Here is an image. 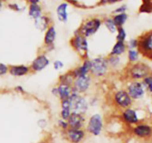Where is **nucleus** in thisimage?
Segmentation results:
<instances>
[{
    "mask_svg": "<svg viewBox=\"0 0 152 143\" xmlns=\"http://www.w3.org/2000/svg\"><path fill=\"white\" fill-rule=\"evenodd\" d=\"M107 58L104 57H96L91 59V70L90 75L95 78H102L106 76L109 72Z\"/></svg>",
    "mask_w": 152,
    "mask_h": 143,
    "instance_id": "nucleus-2",
    "label": "nucleus"
},
{
    "mask_svg": "<svg viewBox=\"0 0 152 143\" xmlns=\"http://www.w3.org/2000/svg\"><path fill=\"white\" fill-rule=\"evenodd\" d=\"M93 78L91 75L80 76L75 78L72 84V87L78 93L81 95L88 93L93 86Z\"/></svg>",
    "mask_w": 152,
    "mask_h": 143,
    "instance_id": "nucleus-7",
    "label": "nucleus"
},
{
    "mask_svg": "<svg viewBox=\"0 0 152 143\" xmlns=\"http://www.w3.org/2000/svg\"><path fill=\"white\" fill-rule=\"evenodd\" d=\"M104 24L105 27L107 28V30L109 31L110 33L114 34L117 31L118 28H117V26H116V24L114 23L113 18L112 19L111 18L106 19V20H104Z\"/></svg>",
    "mask_w": 152,
    "mask_h": 143,
    "instance_id": "nucleus-29",
    "label": "nucleus"
},
{
    "mask_svg": "<svg viewBox=\"0 0 152 143\" xmlns=\"http://www.w3.org/2000/svg\"><path fill=\"white\" fill-rule=\"evenodd\" d=\"M91 70V59L85 58L84 59L81 65L75 67L73 70H72V73L73 74L75 78H78L80 76L90 75Z\"/></svg>",
    "mask_w": 152,
    "mask_h": 143,
    "instance_id": "nucleus-16",
    "label": "nucleus"
},
{
    "mask_svg": "<svg viewBox=\"0 0 152 143\" xmlns=\"http://www.w3.org/2000/svg\"><path fill=\"white\" fill-rule=\"evenodd\" d=\"M9 70V68L5 64L0 63V75H5Z\"/></svg>",
    "mask_w": 152,
    "mask_h": 143,
    "instance_id": "nucleus-35",
    "label": "nucleus"
},
{
    "mask_svg": "<svg viewBox=\"0 0 152 143\" xmlns=\"http://www.w3.org/2000/svg\"><path fill=\"white\" fill-rule=\"evenodd\" d=\"M34 25L37 29L41 31H46L49 27V19L45 16H41L34 20Z\"/></svg>",
    "mask_w": 152,
    "mask_h": 143,
    "instance_id": "nucleus-24",
    "label": "nucleus"
},
{
    "mask_svg": "<svg viewBox=\"0 0 152 143\" xmlns=\"http://www.w3.org/2000/svg\"><path fill=\"white\" fill-rule=\"evenodd\" d=\"M16 90H17V91L20 92V93H23L25 92V90H24V89H23V87H20V86H18V87H16Z\"/></svg>",
    "mask_w": 152,
    "mask_h": 143,
    "instance_id": "nucleus-39",
    "label": "nucleus"
},
{
    "mask_svg": "<svg viewBox=\"0 0 152 143\" xmlns=\"http://www.w3.org/2000/svg\"><path fill=\"white\" fill-rule=\"evenodd\" d=\"M75 92V90H74L72 86L65 84H60V83H58V85L53 87L51 90L52 94L55 97L58 98L61 101L69 100Z\"/></svg>",
    "mask_w": 152,
    "mask_h": 143,
    "instance_id": "nucleus-9",
    "label": "nucleus"
},
{
    "mask_svg": "<svg viewBox=\"0 0 152 143\" xmlns=\"http://www.w3.org/2000/svg\"><path fill=\"white\" fill-rule=\"evenodd\" d=\"M119 0H102L101 1V4H110V3H115V2H118Z\"/></svg>",
    "mask_w": 152,
    "mask_h": 143,
    "instance_id": "nucleus-37",
    "label": "nucleus"
},
{
    "mask_svg": "<svg viewBox=\"0 0 152 143\" xmlns=\"http://www.w3.org/2000/svg\"><path fill=\"white\" fill-rule=\"evenodd\" d=\"M139 43H140V41L137 39H131L126 43L128 49H138Z\"/></svg>",
    "mask_w": 152,
    "mask_h": 143,
    "instance_id": "nucleus-32",
    "label": "nucleus"
},
{
    "mask_svg": "<svg viewBox=\"0 0 152 143\" xmlns=\"http://www.w3.org/2000/svg\"><path fill=\"white\" fill-rule=\"evenodd\" d=\"M67 8H68V4L66 2H64V3L60 4L56 9L58 19L64 23H66L67 20H68Z\"/></svg>",
    "mask_w": 152,
    "mask_h": 143,
    "instance_id": "nucleus-21",
    "label": "nucleus"
},
{
    "mask_svg": "<svg viewBox=\"0 0 152 143\" xmlns=\"http://www.w3.org/2000/svg\"><path fill=\"white\" fill-rule=\"evenodd\" d=\"M30 66L26 65H15L9 67L8 72L12 76L14 77H23L28 75L31 72Z\"/></svg>",
    "mask_w": 152,
    "mask_h": 143,
    "instance_id": "nucleus-17",
    "label": "nucleus"
},
{
    "mask_svg": "<svg viewBox=\"0 0 152 143\" xmlns=\"http://www.w3.org/2000/svg\"><path fill=\"white\" fill-rule=\"evenodd\" d=\"M64 66V63H63V61H61V60H56L53 62V68L55 69V70L56 71H59V70L62 69Z\"/></svg>",
    "mask_w": 152,
    "mask_h": 143,
    "instance_id": "nucleus-34",
    "label": "nucleus"
},
{
    "mask_svg": "<svg viewBox=\"0 0 152 143\" xmlns=\"http://www.w3.org/2000/svg\"><path fill=\"white\" fill-rule=\"evenodd\" d=\"M127 51H128V46H127L126 42L116 41L113 46L110 55L122 57V55L126 53Z\"/></svg>",
    "mask_w": 152,
    "mask_h": 143,
    "instance_id": "nucleus-20",
    "label": "nucleus"
},
{
    "mask_svg": "<svg viewBox=\"0 0 152 143\" xmlns=\"http://www.w3.org/2000/svg\"><path fill=\"white\" fill-rule=\"evenodd\" d=\"M125 90L128 92L133 101H138L142 98L146 91L142 82L140 81H129L127 84Z\"/></svg>",
    "mask_w": 152,
    "mask_h": 143,
    "instance_id": "nucleus-8",
    "label": "nucleus"
},
{
    "mask_svg": "<svg viewBox=\"0 0 152 143\" xmlns=\"http://www.w3.org/2000/svg\"><path fill=\"white\" fill-rule=\"evenodd\" d=\"M50 59L49 57L44 53L38 55L32 61L31 63L29 66L31 71L33 72H40L47 68L50 65Z\"/></svg>",
    "mask_w": 152,
    "mask_h": 143,
    "instance_id": "nucleus-11",
    "label": "nucleus"
},
{
    "mask_svg": "<svg viewBox=\"0 0 152 143\" xmlns=\"http://www.w3.org/2000/svg\"><path fill=\"white\" fill-rule=\"evenodd\" d=\"M65 138L70 143H81L86 136V131L84 129L69 128L64 131Z\"/></svg>",
    "mask_w": 152,
    "mask_h": 143,
    "instance_id": "nucleus-12",
    "label": "nucleus"
},
{
    "mask_svg": "<svg viewBox=\"0 0 152 143\" xmlns=\"http://www.w3.org/2000/svg\"><path fill=\"white\" fill-rule=\"evenodd\" d=\"M58 126L64 131H66V130H68L69 128L67 120H64V119H60L58 121Z\"/></svg>",
    "mask_w": 152,
    "mask_h": 143,
    "instance_id": "nucleus-33",
    "label": "nucleus"
},
{
    "mask_svg": "<svg viewBox=\"0 0 152 143\" xmlns=\"http://www.w3.org/2000/svg\"><path fill=\"white\" fill-rule=\"evenodd\" d=\"M72 114V110L70 108L69 99L64 100L61 101V111H60V116L61 119L67 120L70 115Z\"/></svg>",
    "mask_w": 152,
    "mask_h": 143,
    "instance_id": "nucleus-22",
    "label": "nucleus"
},
{
    "mask_svg": "<svg viewBox=\"0 0 152 143\" xmlns=\"http://www.w3.org/2000/svg\"><path fill=\"white\" fill-rule=\"evenodd\" d=\"M150 56H151V58H152V52H151V54H150Z\"/></svg>",
    "mask_w": 152,
    "mask_h": 143,
    "instance_id": "nucleus-42",
    "label": "nucleus"
},
{
    "mask_svg": "<svg viewBox=\"0 0 152 143\" xmlns=\"http://www.w3.org/2000/svg\"><path fill=\"white\" fill-rule=\"evenodd\" d=\"M69 127L72 129H83L87 122V118L84 114L77 113H72L67 119Z\"/></svg>",
    "mask_w": 152,
    "mask_h": 143,
    "instance_id": "nucleus-14",
    "label": "nucleus"
},
{
    "mask_svg": "<svg viewBox=\"0 0 152 143\" xmlns=\"http://www.w3.org/2000/svg\"><path fill=\"white\" fill-rule=\"evenodd\" d=\"M128 60L131 63H135L139 62L140 60V52L138 49H128L127 51Z\"/></svg>",
    "mask_w": 152,
    "mask_h": 143,
    "instance_id": "nucleus-28",
    "label": "nucleus"
},
{
    "mask_svg": "<svg viewBox=\"0 0 152 143\" xmlns=\"http://www.w3.org/2000/svg\"><path fill=\"white\" fill-rule=\"evenodd\" d=\"M139 49L142 52L150 55L152 52V35H148L139 40Z\"/></svg>",
    "mask_w": 152,
    "mask_h": 143,
    "instance_id": "nucleus-19",
    "label": "nucleus"
},
{
    "mask_svg": "<svg viewBox=\"0 0 152 143\" xmlns=\"http://www.w3.org/2000/svg\"><path fill=\"white\" fill-rule=\"evenodd\" d=\"M128 17L126 14V13H123V14H116L113 17V20L114 23L116 24L117 28H120L123 27V26L125 24L127 20H128Z\"/></svg>",
    "mask_w": 152,
    "mask_h": 143,
    "instance_id": "nucleus-27",
    "label": "nucleus"
},
{
    "mask_svg": "<svg viewBox=\"0 0 152 143\" xmlns=\"http://www.w3.org/2000/svg\"><path fill=\"white\" fill-rule=\"evenodd\" d=\"M87 39L79 31H78L70 40L72 47L84 59L87 58V54L89 52L88 42Z\"/></svg>",
    "mask_w": 152,
    "mask_h": 143,
    "instance_id": "nucleus-5",
    "label": "nucleus"
},
{
    "mask_svg": "<svg viewBox=\"0 0 152 143\" xmlns=\"http://www.w3.org/2000/svg\"><path fill=\"white\" fill-rule=\"evenodd\" d=\"M31 4H38L40 2V0H28Z\"/></svg>",
    "mask_w": 152,
    "mask_h": 143,
    "instance_id": "nucleus-40",
    "label": "nucleus"
},
{
    "mask_svg": "<svg viewBox=\"0 0 152 143\" xmlns=\"http://www.w3.org/2000/svg\"><path fill=\"white\" fill-rule=\"evenodd\" d=\"M127 11L126 5H122V6H120V7H119V8H116V9L113 11V13L116 14H123V13H125V11Z\"/></svg>",
    "mask_w": 152,
    "mask_h": 143,
    "instance_id": "nucleus-36",
    "label": "nucleus"
},
{
    "mask_svg": "<svg viewBox=\"0 0 152 143\" xmlns=\"http://www.w3.org/2000/svg\"><path fill=\"white\" fill-rule=\"evenodd\" d=\"M151 72L150 66L143 62L131 63L126 69V75L131 81H142L148 75H151Z\"/></svg>",
    "mask_w": 152,
    "mask_h": 143,
    "instance_id": "nucleus-1",
    "label": "nucleus"
},
{
    "mask_svg": "<svg viewBox=\"0 0 152 143\" xmlns=\"http://www.w3.org/2000/svg\"><path fill=\"white\" fill-rule=\"evenodd\" d=\"M132 133L139 138H149L152 136V127L145 123H138L133 128Z\"/></svg>",
    "mask_w": 152,
    "mask_h": 143,
    "instance_id": "nucleus-15",
    "label": "nucleus"
},
{
    "mask_svg": "<svg viewBox=\"0 0 152 143\" xmlns=\"http://www.w3.org/2000/svg\"><path fill=\"white\" fill-rule=\"evenodd\" d=\"M56 37V29L53 26H50L48 28L47 30L45 31V36L44 39H43L44 46L46 47H52V46H54Z\"/></svg>",
    "mask_w": 152,
    "mask_h": 143,
    "instance_id": "nucleus-18",
    "label": "nucleus"
},
{
    "mask_svg": "<svg viewBox=\"0 0 152 143\" xmlns=\"http://www.w3.org/2000/svg\"><path fill=\"white\" fill-rule=\"evenodd\" d=\"M28 15L33 20H37L42 16L41 7L38 4H31L29 6Z\"/></svg>",
    "mask_w": 152,
    "mask_h": 143,
    "instance_id": "nucleus-25",
    "label": "nucleus"
},
{
    "mask_svg": "<svg viewBox=\"0 0 152 143\" xmlns=\"http://www.w3.org/2000/svg\"><path fill=\"white\" fill-rule=\"evenodd\" d=\"M112 103L121 111L133 106L134 101L128 95L125 89L117 90L112 94Z\"/></svg>",
    "mask_w": 152,
    "mask_h": 143,
    "instance_id": "nucleus-3",
    "label": "nucleus"
},
{
    "mask_svg": "<svg viewBox=\"0 0 152 143\" xmlns=\"http://www.w3.org/2000/svg\"><path fill=\"white\" fill-rule=\"evenodd\" d=\"M2 7V3H1V2H0V8Z\"/></svg>",
    "mask_w": 152,
    "mask_h": 143,
    "instance_id": "nucleus-41",
    "label": "nucleus"
},
{
    "mask_svg": "<svg viewBox=\"0 0 152 143\" xmlns=\"http://www.w3.org/2000/svg\"><path fill=\"white\" fill-rule=\"evenodd\" d=\"M108 66L110 69H118L122 66V58L121 56H116V55H111L107 58Z\"/></svg>",
    "mask_w": 152,
    "mask_h": 143,
    "instance_id": "nucleus-23",
    "label": "nucleus"
},
{
    "mask_svg": "<svg viewBox=\"0 0 152 143\" xmlns=\"http://www.w3.org/2000/svg\"><path fill=\"white\" fill-rule=\"evenodd\" d=\"M104 128L103 117L99 113H94L89 118L86 129L89 134L93 136H99L102 134Z\"/></svg>",
    "mask_w": 152,
    "mask_h": 143,
    "instance_id": "nucleus-6",
    "label": "nucleus"
},
{
    "mask_svg": "<svg viewBox=\"0 0 152 143\" xmlns=\"http://www.w3.org/2000/svg\"><path fill=\"white\" fill-rule=\"evenodd\" d=\"M75 78L74 77L73 74L72 73V72L70 71L69 72H66V73H64L63 75H60L59 83L60 84H65L72 86Z\"/></svg>",
    "mask_w": 152,
    "mask_h": 143,
    "instance_id": "nucleus-26",
    "label": "nucleus"
},
{
    "mask_svg": "<svg viewBox=\"0 0 152 143\" xmlns=\"http://www.w3.org/2000/svg\"><path fill=\"white\" fill-rule=\"evenodd\" d=\"M101 26H102V21L98 18H93L83 24L78 31L86 38H88L94 35L99 31Z\"/></svg>",
    "mask_w": 152,
    "mask_h": 143,
    "instance_id": "nucleus-10",
    "label": "nucleus"
},
{
    "mask_svg": "<svg viewBox=\"0 0 152 143\" xmlns=\"http://www.w3.org/2000/svg\"><path fill=\"white\" fill-rule=\"evenodd\" d=\"M69 104L72 113L85 115L90 108L89 101L83 95L75 92L69 98Z\"/></svg>",
    "mask_w": 152,
    "mask_h": 143,
    "instance_id": "nucleus-4",
    "label": "nucleus"
},
{
    "mask_svg": "<svg viewBox=\"0 0 152 143\" xmlns=\"http://www.w3.org/2000/svg\"><path fill=\"white\" fill-rule=\"evenodd\" d=\"M121 118L123 122L128 125H136L140 122L138 113L132 107L122 110Z\"/></svg>",
    "mask_w": 152,
    "mask_h": 143,
    "instance_id": "nucleus-13",
    "label": "nucleus"
},
{
    "mask_svg": "<svg viewBox=\"0 0 152 143\" xmlns=\"http://www.w3.org/2000/svg\"><path fill=\"white\" fill-rule=\"evenodd\" d=\"M145 90L148 92L149 94L152 96V75H148L146 78L142 81Z\"/></svg>",
    "mask_w": 152,
    "mask_h": 143,
    "instance_id": "nucleus-30",
    "label": "nucleus"
},
{
    "mask_svg": "<svg viewBox=\"0 0 152 143\" xmlns=\"http://www.w3.org/2000/svg\"><path fill=\"white\" fill-rule=\"evenodd\" d=\"M117 35H116V41L119 42H126L127 39V32L123 27L118 28L117 29Z\"/></svg>",
    "mask_w": 152,
    "mask_h": 143,
    "instance_id": "nucleus-31",
    "label": "nucleus"
},
{
    "mask_svg": "<svg viewBox=\"0 0 152 143\" xmlns=\"http://www.w3.org/2000/svg\"><path fill=\"white\" fill-rule=\"evenodd\" d=\"M38 124H39V125H40V127H43V126H46V120H44V119H40V120L38 121Z\"/></svg>",
    "mask_w": 152,
    "mask_h": 143,
    "instance_id": "nucleus-38",
    "label": "nucleus"
}]
</instances>
